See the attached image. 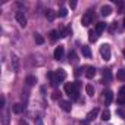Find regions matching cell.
Returning <instances> with one entry per match:
<instances>
[{
	"instance_id": "obj_35",
	"label": "cell",
	"mask_w": 125,
	"mask_h": 125,
	"mask_svg": "<svg viewBox=\"0 0 125 125\" xmlns=\"http://www.w3.org/2000/svg\"><path fill=\"white\" fill-rule=\"evenodd\" d=\"M19 125H28V124H27L25 121H21V122H19Z\"/></svg>"
},
{
	"instance_id": "obj_1",
	"label": "cell",
	"mask_w": 125,
	"mask_h": 125,
	"mask_svg": "<svg viewBox=\"0 0 125 125\" xmlns=\"http://www.w3.org/2000/svg\"><path fill=\"white\" fill-rule=\"evenodd\" d=\"M78 87H80V83H78V81H75V83H66L63 88H65V93H66V94L74 96V94H77V93H78Z\"/></svg>"
},
{
	"instance_id": "obj_10",
	"label": "cell",
	"mask_w": 125,
	"mask_h": 125,
	"mask_svg": "<svg viewBox=\"0 0 125 125\" xmlns=\"http://www.w3.org/2000/svg\"><path fill=\"white\" fill-rule=\"evenodd\" d=\"M100 13H102L103 16H109V15L112 13V8H110L109 5H104V6H102V9H100Z\"/></svg>"
},
{
	"instance_id": "obj_28",
	"label": "cell",
	"mask_w": 125,
	"mask_h": 125,
	"mask_svg": "<svg viewBox=\"0 0 125 125\" xmlns=\"http://www.w3.org/2000/svg\"><path fill=\"white\" fill-rule=\"evenodd\" d=\"M57 13H59V16H62V18H65V16L68 15V10H66L65 8H62V9H60V10H59Z\"/></svg>"
},
{
	"instance_id": "obj_29",
	"label": "cell",
	"mask_w": 125,
	"mask_h": 125,
	"mask_svg": "<svg viewBox=\"0 0 125 125\" xmlns=\"http://www.w3.org/2000/svg\"><path fill=\"white\" fill-rule=\"evenodd\" d=\"M118 97H125V87H122L118 93Z\"/></svg>"
},
{
	"instance_id": "obj_6",
	"label": "cell",
	"mask_w": 125,
	"mask_h": 125,
	"mask_svg": "<svg viewBox=\"0 0 125 125\" xmlns=\"http://www.w3.org/2000/svg\"><path fill=\"white\" fill-rule=\"evenodd\" d=\"M59 106H60L62 110H65V112H71V109H72L71 102H68V100H59Z\"/></svg>"
},
{
	"instance_id": "obj_4",
	"label": "cell",
	"mask_w": 125,
	"mask_h": 125,
	"mask_svg": "<svg viewBox=\"0 0 125 125\" xmlns=\"http://www.w3.org/2000/svg\"><path fill=\"white\" fill-rule=\"evenodd\" d=\"M15 18H16V21H18V24L21 27H27V16H25L24 10H18L16 15H15Z\"/></svg>"
},
{
	"instance_id": "obj_25",
	"label": "cell",
	"mask_w": 125,
	"mask_h": 125,
	"mask_svg": "<svg viewBox=\"0 0 125 125\" xmlns=\"http://www.w3.org/2000/svg\"><path fill=\"white\" fill-rule=\"evenodd\" d=\"M34 40H35L37 44H43V43H44V38H43L40 34H34Z\"/></svg>"
},
{
	"instance_id": "obj_8",
	"label": "cell",
	"mask_w": 125,
	"mask_h": 125,
	"mask_svg": "<svg viewBox=\"0 0 125 125\" xmlns=\"http://www.w3.org/2000/svg\"><path fill=\"white\" fill-rule=\"evenodd\" d=\"M104 103L106 104H110L112 103V100H113V93L110 91V90H104Z\"/></svg>"
},
{
	"instance_id": "obj_18",
	"label": "cell",
	"mask_w": 125,
	"mask_h": 125,
	"mask_svg": "<svg viewBox=\"0 0 125 125\" xmlns=\"http://www.w3.org/2000/svg\"><path fill=\"white\" fill-rule=\"evenodd\" d=\"M25 83H27V85L31 87V85H34V84L37 83V78H35L34 75H28V77L25 78Z\"/></svg>"
},
{
	"instance_id": "obj_31",
	"label": "cell",
	"mask_w": 125,
	"mask_h": 125,
	"mask_svg": "<svg viewBox=\"0 0 125 125\" xmlns=\"http://www.w3.org/2000/svg\"><path fill=\"white\" fill-rule=\"evenodd\" d=\"M69 8L71 9H75L77 8V2H74V0H72V2H69Z\"/></svg>"
},
{
	"instance_id": "obj_11",
	"label": "cell",
	"mask_w": 125,
	"mask_h": 125,
	"mask_svg": "<svg viewBox=\"0 0 125 125\" xmlns=\"http://www.w3.org/2000/svg\"><path fill=\"white\" fill-rule=\"evenodd\" d=\"M96 75V68L94 66H87L85 68V77L87 78H93Z\"/></svg>"
},
{
	"instance_id": "obj_21",
	"label": "cell",
	"mask_w": 125,
	"mask_h": 125,
	"mask_svg": "<svg viewBox=\"0 0 125 125\" xmlns=\"http://www.w3.org/2000/svg\"><path fill=\"white\" fill-rule=\"evenodd\" d=\"M83 54L85 57H91V50H90L88 46H83Z\"/></svg>"
},
{
	"instance_id": "obj_19",
	"label": "cell",
	"mask_w": 125,
	"mask_h": 125,
	"mask_svg": "<svg viewBox=\"0 0 125 125\" xmlns=\"http://www.w3.org/2000/svg\"><path fill=\"white\" fill-rule=\"evenodd\" d=\"M88 40H90V43H94V41L97 40V34H96V31H93V30L88 31Z\"/></svg>"
},
{
	"instance_id": "obj_27",
	"label": "cell",
	"mask_w": 125,
	"mask_h": 125,
	"mask_svg": "<svg viewBox=\"0 0 125 125\" xmlns=\"http://www.w3.org/2000/svg\"><path fill=\"white\" fill-rule=\"evenodd\" d=\"M12 62H13V69L18 71V69H19V65H18V59H16V56H12Z\"/></svg>"
},
{
	"instance_id": "obj_34",
	"label": "cell",
	"mask_w": 125,
	"mask_h": 125,
	"mask_svg": "<svg viewBox=\"0 0 125 125\" xmlns=\"http://www.w3.org/2000/svg\"><path fill=\"white\" fill-rule=\"evenodd\" d=\"M116 113H118V115H121V116H125V113H124V110H122V109H118V110H116Z\"/></svg>"
},
{
	"instance_id": "obj_38",
	"label": "cell",
	"mask_w": 125,
	"mask_h": 125,
	"mask_svg": "<svg viewBox=\"0 0 125 125\" xmlns=\"http://www.w3.org/2000/svg\"><path fill=\"white\" fill-rule=\"evenodd\" d=\"M124 57H125V50H124Z\"/></svg>"
},
{
	"instance_id": "obj_23",
	"label": "cell",
	"mask_w": 125,
	"mask_h": 125,
	"mask_svg": "<svg viewBox=\"0 0 125 125\" xmlns=\"http://www.w3.org/2000/svg\"><path fill=\"white\" fill-rule=\"evenodd\" d=\"M85 91H87L88 96H94V87H93L91 84H87V85H85Z\"/></svg>"
},
{
	"instance_id": "obj_14",
	"label": "cell",
	"mask_w": 125,
	"mask_h": 125,
	"mask_svg": "<svg viewBox=\"0 0 125 125\" xmlns=\"http://www.w3.org/2000/svg\"><path fill=\"white\" fill-rule=\"evenodd\" d=\"M2 122L3 125H9V110L5 107L3 109V115H2Z\"/></svg>"
},
{
	"instance_id": "obj_33",
	"label": "cell",
	"mask_w": 125,
	"mask_h": 125,
	"mask_svg": "<svg viewBox=\"0 0 125 125\" xmlns=\"http://www.w3.org/2000/svg\"><path fill=\"white\" fill-rule=\"evenodd\" d=\"M118 103L119 104H125V97H118Z\"/></svg>"
},
{
	"instance_id": "obj_2",
	"label": "cell",
	"mask_w": 125,
	"mask_h": 125,
	"mask_svg": "<svg viewBox=\"0 0 125 125\" xmlns=\"http://www.w3.org/2000/svg\"><path fill=\"white\" fill-rule=\"evenodd\" d=\"M93 19H94L93 10H87V12L83 15V18H81V24H83L84 27H88L90 24H93Z\"/></svg>"
},
{
	"instance_id": "obj_20",
	"label": "cell",
	"mask_w": 125,
	"mask_h": 125,
	"mask_svg": "<svg viewBox=\"0 0 125 125\" xmlns=\"http://www.w3.org/2000/svg\"><path fill=\"white\" fill-rule=\"evenodd\" d=\"M49 35H50V40H52V41H56V40L59 38L57 30H53V31H50V32H49Z\"/></svg>"
},
{
	"instance_id": "obj_13",
	"label": "cell",
	"mask_w": 125,
	"mask_h": 125,
	"mask_svg": "<svg viewBox=\"0 0 125 125\" xmlns=\"http://www.w3.org/2000/svg\"><path fill=\"white\" fill-rule=\"evenodd\" d=\"M97 115H99V109H97V107H94V109H91V110L87 113V119H88V121H93Z\"/></svg>"
},
{
	"instance_id": "obj_24",
	"label": "cell",
	"mask_w": 125,
	"mask_h": 125,
	"mask_svg": "<svg viewBox=\"0 0 125 125\" xmlns=\"http://www.w3.org/2000/svg\"><path fill=\"white\" fill-rule=\"evenodd\" d=\"M102 119H103V121H109V119H110V112H109L107 109H104V110L102 112Z\"/></svg>"
},
{
	"instance_id": "obj_32",
	"label": "cell",
	"mask_w": 125,
	"mask_h": 125,
	"mask_svg": "<svg viewBox=\"0 0 125 125\" xmlns=\"http://www.w3.org/2000/svg\"><path fill=\"white\" fill-rule=\"evenodd\" d=\"M81 72H83V68H77V69H75V75H77V77H80Z\"/></svg>"
},
{
	"instance_id": "obj_36",
	"label": "cell",
	"mask_w": 125,
	"mask_h": 125,
	"mask_svg": "<svg viewBox=\"0 0 125 125\" xmlns=\"http://www.w3.org/2000/svg\"><path fill=\"white\" fill-rule=\"evenodd\" d=\"M37 125H43V122H41V119H38V124Z\"/></svg>"
},
{
	"instance_id": "obj_5",
	"label": "cell",
	"mask_w": 125,
	"mask_h": 125,
	"mask_svg": "<svg viewBox=\"0 0 125 125\" xmlns=\"http://www.w3.org/2000/svg\"><path fill=\"white\" fill-rule=\"evenodd\" d=\"M49 80H50V85L52 87H57L60 84V80L57 78L56 72H49Z\"/></svg>"
},
{
	"instance_id": "obj_3",
	"label": "cell",
	"mask_w": 125,
	"mask_h": 125,
	"mask_svg": "<svg viewBox=\"0 0 125 125\" xmlns=\"http://www.w3.org/2000/svg\"><path fill=\"white\" fill-rule=\"evenodd\" d=\"M100 54H102V57H103L104 60H109V59H110L112 53H110V47H109V44H103V46L100 47Z\"/></svg>"
},
{
	"instance_id": "obj_22",
	"label": "cell",
	"mask_w": 125,
	"mask_h": 125,
	"mask_svg": "<svg viewBox=\"0 0 125 125\" xmlns=\"http://www.w3.org/2000/svg\"><path fill=\"white\" fill-rule=\"evenodd\" d=\"M103 78H104L107 83L112 80V74H110V69H104V71H103Z\"/></svg>"
},
{
	"instance_id": "obj_9",
	"label": "cell",
	"mask_w": 125,
	"mask_h": 125,
	"mask_svg": "<svg viewBox=\"0 0 125 125\" xmlns=\"http://www.w3.org/2000/svg\"><path fill=\"white\" fill-rule=\"evenodd\" d=\"M68 57H69V63H72V65H75L77 62H78V56H77V52L75 50H71Z\"/></svg>"
},
{
	"instance_id": "obj_37",
	"label": "cell",
	"mask_w": 125,
	"mask_h": 125,
	"mask_svg": "<svg viewBox=\"0 0 125 125\" xmlns=\"http://www.w3.org/2000/svg\"><path fill=\"white\" fill-rule=\"evenodd\" d=\"M124 28H125V18H124Z\"/></svg>"
},
{
	"instance_id": "obj_7",
	"label": "cell",
	"mask_w": 125,
	"mask_h": 125,
	"mask_svg": "<svg viewBox=\"0 0 125 125\" xmlns=\"http://www.w3.org/2000/svg\"><path fill=\"white\" fill-rule=\"evenodd\" d=\"M63 54H65V49H63V46L56 47V50H54V59H56V60H60L62 57H63Z\"/></svg>"
},
{
	"instance_id": "obj_12",
	"label": "cell",
	"mask_w": 125,
	"mask_h": 125,
	"mask_svg": "<svg viewBox=\"0 0 125 125\" xmlns=\"http://www.w3.org/2000/svg\"><path fill=\"white\" fill-rule=\"evenodd\" d=\"M24 109H25V106H24V104H21V103H15V104L12 106V110H13L15 113H22V112H24Z\"/></svg>"
},
{
	"instance_id": "obj_17",
	"label": "cell",
	"mask_w": 125,
	"mask_h": 125,
	"mask_svg": "<svg viewBox=\"0 0 125 125\" xmlns=\"http://www.w3.org/2000/svg\"><path fill=\"white\" fill-rule=\"evenodd\" d=\"M56 75H57V78L60 80V83L65 81V78H66V72H65V69H62V68L56 71Z\"/></svg>"
},
{
	"instance_id": "obj_16",
	"label": "cell",
	"mask_w": 125,
	"mask_h": 125,
	"mask_svg": "<svg viewBox=\"0 0 125 125\" xmlns=\"http://www.w3.org/2000/svg\"><path fill=\"white\" fill-rule=\"evenodd\" d=\"M104 28H106V24H104V22H97V24H96V34H97V35L102 34V32L104 31Z\"/></svg>"
},
{
	"instance_id": "obj_26",
	"label": "cell",
	"mask_w": 125,
	"mask_h": 125,
	"mask_svg": "<svg viewBox=\"0 0 125 125\" xmlns=\"http://www.w3.org/2000/svg\"><path fill=\"white\" fill-rule=\"evenodd\" d=\"M116 77H118V80H121V81H125V69H119Z\"/></svg>"
},
{
	"instance_id": "obj_15",
	"label": "cell",
	"mask_w": 125,
	"mask_h": 125,
	"mask_svg": "<svg viewBox=\"0 0 125 125\" xmlns=\"http://www.w3.org/2000/svg\"><path fill=\"white\" fill-rule=\"evenodd\" d=\"M56 15H57V13H56L53 9H47V10H46V18H47L49 21H54Z\"/></svg>"
},
{
	"instance_id": "obj_30",
	"label": "cell",
	"mask_w": 125,
	"mask_h": 125,
	"mask_svg": "<svg viewBox=\"0 0 125 125\" xmlns=\"http://www.w3.org/2000/svg\"><path fill=\"white\" fill-rule=\"evenodd\" d=\"M59 97H60V93H57V91H54V93L52 94V99H53V100H57Z\"/></svg>"
}]
</instances>
